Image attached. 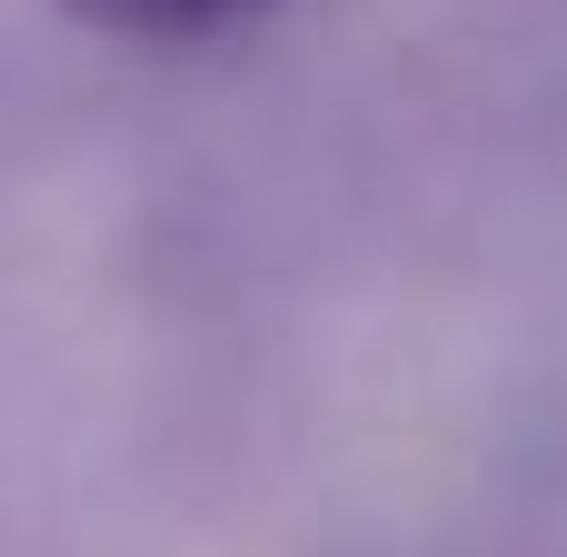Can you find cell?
Returning a JSON list of instances; mask_svg holds the SVG:
<instances>
[{
  "label": "cell",
  "instance_id": "cell-1",
  "mask_svg": "<svg viewBox=\"0 0 567 557\" xmlns=\"http://www.w3.org/2000/svg\"><path fill=\"white\" fill-rule=\"evenodd\" d=\"M110 10H150V20H169V10H219V0H110Z\"/></svg>",
  "mask_w": 567,
  "mask_h": 557
}]
</instances>
